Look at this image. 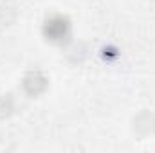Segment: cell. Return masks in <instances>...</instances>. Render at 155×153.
Segmentation results:
<instances>
[{"mask_svg": "<svg viewBox=\"0 0 155 153\" xmlns=\"http://www.w3.org/2000/svg\"><path fill=\"white\" fill-rule=\"evenodd\" d=\"M43 36L47 41L63 45L71 40V22L61 15H52L43 24Z\"/></svg>", "mask_w": 155, "mask_h": 153, "instance_id": "cell-1", "label": "cell"}]
</instances>
